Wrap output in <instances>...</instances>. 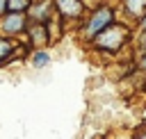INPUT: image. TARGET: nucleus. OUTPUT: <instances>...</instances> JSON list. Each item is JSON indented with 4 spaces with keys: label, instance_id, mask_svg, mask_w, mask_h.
<instances>
[{
    "label": "nucleus",
    "instance_id": "f257e3e1",
    "mask_svg": "<svg viewBox=\"0 0 146 139\" xmlns=\"http://www.w3.org/2000/svg\"><path fill=\"white\" fill-rule=\"evenodd\" d=\"M128 36H130V32H128V27L125 25H114V23H110L105 30H100L96 36H94V43L98 46V48H103V50H119V48H123L125 43H128Z\"/></svg>",
    "mask_w": 146,
    "mask_h": 139
},
{
    "label": "nucleus",
    "instance_id": "f03ea898",
    "mask_svg": "<svg viewBox=\"0 0 146 139\" xmlns=\"http://www.w3.org/2000/svg\"><path fill=\"white\" fill-rule=\"evenodd\" d=\"M114 21V11H112V7H107V5H103V7H98L94 14H91V18L87 21V27H84V34L89 36V39H94L100 30H105L110 23Z\"/></svg>",
    "mask_w": 146,
    "mask_h": 139
},
{
    "label": "nucleus",
    "instance_id": "7ed1b4c3",
    "mask_svg": "<svg viewBox=\"0 0 146 139\" xmlns=\"http://www.w3.org/2000/svg\"><path fill=\"white\" fill-rule=\"evenodd\" d=\"M27 27V16L23 11H9L2 18V32L5 34H21Z\"/></svg>",
    "mask_w": 146,
    "mask_h": 139
},
{
    "label": "nucleus",
    "instance_id": "20e7f679",
    "mask_svg": "<svg viewBox=\"0 0 146 139\" xmlns=\"http://www.w3.org/2000/svg\"><path fill=\"white\" fill-rule=\"evenodd\" d=\"M52 7H55V0H41L39 5H30L27 16L34 23H48L52 16Z\"/></svg>",
    "mask_w": 146,
    "mask_h": 139
},
{
    "label": "nucleus",
    "instance_id": "39448f33",
    "mask_svg": "<svg viewBox=\"0 0 146 139\" xmlns=\"http://www.w3.org/2000/svg\"><path fill=\"white\" fill-rule=\"evenodd\" d=\"M55 7L64 18H80L82 16V2L80 0H55Z\"/></svg>",
    "mask_w": 146,
    "mask_h": 139
},
{
    "label": "nucleus",
    "instance_id": "423d86ee",
    "mask_svg": "<svg viewBox=\"0 0 146 139\" xmlns=\"http://www.w3.org/2000/svg\"><path fill=\"white\" fill-rule=\"evenodd\" d=\"M27 32H30L34 46H43V43L50 39V34H48V23H34V21H32L30 27H27Z\"/></svg>",
    "mask_w": 146,
    "mask_h": 139
},
{
    "label": "nucleus",
    "instance_id": "0eeeda50",
    "mask_svg": "<svg viewBox=\"0 0 146 139\" xmlns=\"http://www.w3.org/2000/svg\"><path fill=\"white\" fill-rule=\"evenodd\" d=\"M125 9L132 16H144L146 14V0H125Z\"/></svg>",
    "mask_w": 146,
    "mask_h": 139
},
{
    "label": "nucleus",
    "instance_id": "6e6552de",
    "mask_svg": "<svg viewBox=\"0 0 146 139\" xmlns=\"http://www.w3.org/2000/svg\"><path fill=\"white\" fill-rule=\"evenodd\" d=\"M32 64H34L36 68H43V66H48V64H50V55H48V52H43V50H36V52H34V57H32Z\"/></svg>",
    "mask_w": 146,
    "mask_h": 139
},
{
    "label": "nucleus",
    "instance_id": "1a4fd4ad",
    "mask_svg": "<svg viewBox=\"0 0 146 139\" xmlns=\"http://www.w3.org/2000/svg\"><path fill=\"white\" fill-rule=\"evenodd\" d=\"M30 0H9L7 2V9L9 11H25V9H30Z\"/></svg>",
    "mask_w": 146,
    "mask_h": 139
},
{
    "label": "nucleus",
    "instance_id": "9d476101",
    "mask_svg": "<svg viewBox=\"0 0 146 139\" xmlns=\"http://www.w3.org/2000/svg\"><path fill=\"white\" fill-rule=\"evenodd\" d=\"M11 50H14V43L7 41V39H0V64L11 55Z\"/></svg>",
    "mask_w": 146,
    "mask_h": 139
},
{
    "label": "nucleus",
    "instance_id": "9b49d317",
    "mask_svg": "<svg viewBox=\"0 0 146 139\" xmlns=\"http://www.w3.org/2000/svg\"><path fill=\"white\" fill-rule=\"evenodd\" d=\"M139 48H141V50L146 52V30L141 32V39H139Z\"/></svg>",
    "mask_w": 146,
    "mask_h": 139
},
{
    "label": "nucleus",
    "instance_id": "f8f14e48",
    "mask_svg": "<svg viewBox=\"0 0 146 139\" xmlns=\"http://www.w3.org/2000/svg\"><path fill=\"white\" fill-rule=\"evenodd\" d=\"M7 2H9V0H0V14L7 11Z\"/></svg>",
    "mask_w": 146,
    "mask_h": 139
},
{
    "label": "nucleus",
    "instance_id": "ddd939ff",
    "mask_svg": "<svg viewBox=\"0 0 146 139\" xmlns=\"http://www.w3.org/2000/svg\"><path fill=\"white\" fill-rule=\"evenodd\" d=\"M139 68H141V71H146V55L139 59Z\"/></svg>",
    "mask_w": 146,
    "mask_h": 139
},
{
    "label": "nucleus",
    "instance_id": "4468645a",
    "mask_svg": "<svg viewBox=\"0 0 146 139\" xmlns=\"http://www.w3.org/2000/svg\"><path fill=\"white\" fill-rule=\"evenodd\" d=\"M146 30V14H144V21H141V32Z\"/></svg>",
    "mask_w": 146,
    "mask_h": 139
}]
</instances>
